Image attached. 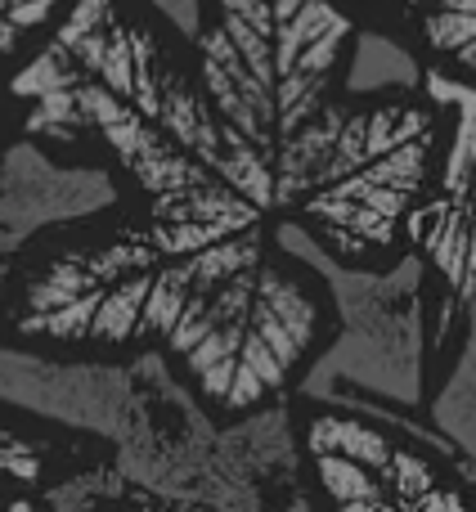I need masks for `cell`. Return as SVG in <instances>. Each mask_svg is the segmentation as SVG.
Returning a JSON list of instances; mask_svg holds the SVG:
<instances>
[{
	"label": "cell",
	"mask_w": 476,
	"mask_h": 512,
	"mask_svg": "<svg viewBox=\"0 0 476 512\" xmlns=\"http://www.w3.org/2000/svg\"><path fill=\"white\" fill-rule=\"evenodd\" d=\"M306 499L337 512L476 508V459L423 409L342 382H301L279 405Z\"/></svg>",
	"instance_id": "3"
},
{
	"label": "cell",
	"mask_w": 476,
	"mask_h": 512,
	"mask_svg": "<svg viewBox=\"0 0 476 512\" xmlns=\"http://www.w3.org/2000/svg\"><path fill=\"white\" fill-rule=\"evenodd\" d=\"M436 144L427 81L342 86L270 153V216L333 274L382 283L409 261L405 216Z\"/></svg>",
	"instance_id": "1"
},
{
	"label": "cell",
	"mask_w": 476,
	"mask_h": 512,
	"mask_svg": "<svg viewBox=\"0 0 476 512\" xmlns=\"http://www.w3.org/2000/svg\"><path fill=\"white\" fill-rule=\"evenodd\" d=\"M50 459L54 450L41 436H27L23 427L0 418V508L45 504V495H50Z\"/></svg>",
	"instance_id": "7"
},
{
	"label": "cell",
	"mask_w": 476,
	"mask_h": 512,
	"mask_svg": "<svg viewBox=\"0 0 476 512\" xmlns=\"http://www.w3.org/2000/svg\"><path fill=\"white\" fill-rule=\"evenodd\" d=\"M0 153H5V144H0Z\"/></svg>",
	"instance_id": "9"
},
{
	"label": "cell",
	"mask_w": 476,
	"mask_h": 512,
	"mask_svg": "<svg viewBox=\"0 0 476 512\" xmlns=\"http://www.w3.org/2000/svg\"><path fill=\"white\" fill-rule=\"evenodd\" d=\"M68 5L72 0H0V63L14 68Z\"/></svg>",
	"instance_id": "8"
},
{
	"label": "cell",
	"mask_w": 476,
	"mask_h": 512,
	"mask_svg": "<svg viewBox=\"0 0 476 512\" xmlns=\"http://www.w3.org/2000/svg\"><path fill=\"white\" fill-rule=\"evenodd\" d=\"M364 41H382L414 72L476 90V0H346Z\"/></svg>",
	"instance_id": "6"
},
{
	"label": "cell",
	"mask_w": 476,
	"mask_h": 512,
	"mask_svg": "<svg viewBox=\"0 0 476 512\" xmlns=\"http://www.w3.org/2000/svg\"><path fill=\"white\" fill-rule=\"evenodd\" d=\"M189 45L221 126L270 162L283 135L351 86L364 32L346 0H198Z\"/></svg>",
	"instance_id": "2"
},
{
	"label": "cell",
	"mask_w": 476,
	"mask_h": 512,
	"mask_svg": "<svg viewBox=\"0 0 476 512\" xmlns=\"http://www.w3.org/2000/svg\"><path fill=\"white\" fill-rule=\"evenodd\" d=\"M423 81L436 95V144L405 216V248L418 297V409L427 414L476 346V90Z\"/></svg>",
	"instance_id": "4"
},
{
	"label": "cell",
	"mask_w": 476,
	"mask_h": 512,
	"mask_svg": "<svg viewBox=\"0 0 476 512\" xmlns=\"http://www.w3.org/2000/svg\"><path fill=\"white\" fill-rule=\"evenodd\" d=\"M113 198H122V185L104 167L59 162L41 144L14 135L0 153V279L9 270V256L36 230L108 207Z\"/></svg>",
	"instance_id": "5"
}]
</instances>
